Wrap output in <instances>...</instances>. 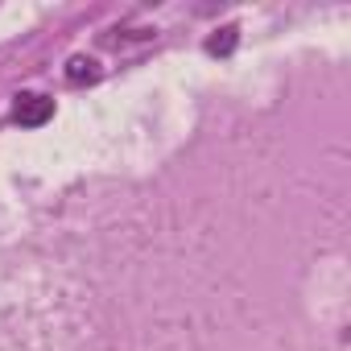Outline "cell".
Here are the masks:
<instances>
[{"instance_id":"obj_1","label":"cell","mask_w":351,"mask_h":351,"mask_svg":"<svg viewBox=\"0 0 351 351\" xmlns=\"http://www.w3.org/2000/svg\"><path fill=\"white\" fill-rule=\"evenodd\" d=\"M50 116H54V99L42 95V91H21V95L13 99V120H17L21 128H38V124H46Z\"/></svg>"},{"instance_id":"obj_2","label":"cell","mask_w":351,"mask_h":351,"mask_svg":"<svg viewBox=\"0 0 351 351\" xmlns=\"http://www.w3.org/2000/svg\"><path fill=\"white\" fill-rule=\"evenodd\" d=\"M95 79H99V62H95V58H83V54H75V58L66 62V83L83 87V83H95Z\"/></svg>"},{"instance_id":"obj_3","label":"cell","mask_w":351,"mask_h":351,"mask_svg":"<svg viewBox=\"0 0 351 351\" xmlns=\"http://www.w3.org/2000/svg\"><path fill=\"white\" fill-rule=\"evenodd\" d=\"M236 42H240V29H236V25H223V29H215V34L207 38V54L228 58V54L236 50Z\"/></svg>"}]
</instances>
